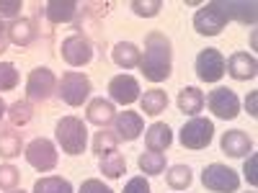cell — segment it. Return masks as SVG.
<instances>
[{
  "mask_svg": "<svg viewBox=\"0 0 258 193\" xmlns=\"http://www.w3.org/2000/svg\"><path fill=\"white\" fill-rule=\"evenodd\" d=\"M214 139V124L204 116H194L188 119L181 132H178V142L183 149H191V152H199V149H207Z\"/></svg>",
  "mask_w": 258,
  "mask_h": 193,
  "instance_id": "5b68a950",
  "label": "cell"
},
{
  "mask_svg": "<svg viewBox=\"0 0 258 193\" xmlns=\"http://www.w3.org/2000/svg\"><path fill=\"white\" fill-rule=\"evenodd\" d=\"M57 93V75L49 67H34L26 77V101L44 103Z\"/></svg>",
  "mask_w": 258,
  "mask_h": 193,
  "instance_id": "ba28073f",
  "label": "cell"
},
{
  "mask_svg": "<svg viewBox=\"0 0 258 193\" xmlns=\"http://www.w3.org/2000/svg\"><path fill=\"white\" fill-rule=\"evenodd\" d=\"M91 90H93L91 77L85 75V72L70 70V72H64V75L57 80V93H54V95H57L62 103H68V106H73V109H78V106L88 103Z\"/></svg>",
  "mask_w": 258,
  "mask_h": 193,
  "instance_id": "3957f363",
  "label": "cell"
},
{
  "mask_svg": "<svg viewBox=\"0 0 258 193\" xmlns=\"http://www.w3.org/2000/svg\"><path fill=\"white\" fill-rule=\"evenodd\" d=\"M36 36H39V29H36V24L31 18H16V21L8 24V41L16 44V47H21V49L31 47L36 41Z\"/></svg>",
  "mask_w": 258,
  "mask_h": 193,
  "instance_id": "ac0fdd59",
  "label": "cell"
},
{
  "mask_svg": "<svg viewBox=\"0 0 258 193\" xmlns=\"http://www.w3.org/2000/svg\"><path fill=\"white\" fill-rule=\"evenodd\" d=\"M78 3L75 0H49V3L44 6V16H47V21L49 24H68V21H73L75 18V13H78Z\"/></svg>",
  "mask_w": 258,
  "mask_h": 193,
  "instance_id": "44dd1931",
  "label": "cell"
},
{
  "mask_svg": "<svg viewBox=\"0 0 258 193\" xmlns=\"http://www.w3.org/2000/svg\"><path fill=\"white\" fill-rule=\"evenodd\" d=\"M119 149V137L114 132H109V129H101V132H96L93 137V152L98 157L103 155H109V152H116Z\"/></svg>",
  "mask_w": 258,
  "mask_h": 193,
  "instance_id": "f1b7e54d",
  "label": "cell"
},
{
  "mask_svg": "<svg viewBox=\"0 0 258 193\" xmlns=\"http://www.w3.org/2000/svg\"><path fill=\"white\" fill-rule=\"evenodd\" d=\"M173 144V132L165 121H153L145 129V147L147 152H165Z\"/></svg>",
  "mask_w": 258,
  "mask_h": 193,
  "instance_id": "2e32d148",
  "label": "cell"
},
{
  "mask_svg": "<svg viewBox=\"0 0 258 193\" xmlns=\"http://www.w3.org/2000/svg\"><path fill=\"white\" fill-rule=\"evenodd\" d=\"M6 116H8V121L13 126H26L34 119V109H31L29 101H16V103L8 106V114Z\"/></svg>",
  "mask_w": 258,
  "mask_h": 193,
  "instance_id": "f546056e",
  "label": "cell"
},
{
  "mask_svg": "<svg viewBox=\"0 0 258 193\" xmlns=\"http://www.w3.org/2000/svg\"><path fill=\"white\" fill-rule=\"evenodd\" d=\"M227 24H230V18L225 13L222 0H209L194 16V31L199 36H220Z\"/></svg>",
  "mask_w": 258,
  "mask_h": 193,
  "instance_id": "277c9868",
  "label": "cell"
},
{
  "mask_svg": "<svg viewBox=\"0 0 258 193\" xmlns=\"http://www.w3.org/2000/svg\"><path fill=\"white\" fill-rule=\"evenodd\" d=\"M140 72L147 82H163L173 72V44L160 31H150L145 36V52L140 57Z\"/></svg>",
  "mask_w": 258,
  "mask_h": 193,
  "instance_id": "6da1fadb",
  "label": "cell"
},
{
  "mask_svg": "<svg viewBox=\"0 0 258 193\" xmlns=\"http://www.w3.org/2000/svg\"><path fill=\"white\" fill-rule=\"evenodd\" d=\"M8 193H26V190H18V188H16V190H8Z\"/></svg>",
  "mask_w": 258,
  "mask_h": 193,
  "instance_id": "60d3db41",
  "label": "cell"
},
{
  "mask_svg": "<svg viewBox=\"0 0 258 193\" xmlns=\"http://www.w3.org/2000/svg\"><path fill=\"white\" fill-rule=\"evenodd\" d=\"M21 8H24V3L21 0H0V18H11V21H16L18 16H21Z\"/></svg>",
  "mask_w": 258,
  "mask_h": 193,
  "instance_id": "e575fe53",
  "label": "cell"
},
{
  "mask_svg": "<svg viewBox=\"0 0 258 193\" xmlns=\"http://www.w3.org/2000/svg\"><path fill=\"white\" fill-rule=\"evenodd\" d=\"M18 70H16V64L13 62H0V93H6V90H13L16 85H18Z\"/></svg>",
  "mask_w": 258,
  "mask_h": 193,
  "instance_id": "d6a6232c",
  "label": "cell"
},
{
  "mask_svg": "<svg viewBox=\"0 0 258 193\" xmlns=\"http://www.w3.org/2000/svg\"><path fill=\"white\" fill-rule=\"evenodd\" d=\"M6 114H8V106H6V101H3V98H0V121L6 119Z\"/></svg>",
  "mask_w": 258,
  "mask_h": 193,
  "instance_id": "ab89813d",
  "label": "cell"
},
{
  "mask_svg": "<svg viewBox=\"0 0 258 193\" xmlns=\"http://www.w3.org/2000/svg\"><path fill=\"white\" fill-rule=\"evenodd\" d=\"M194 72L202 82H220L225 77V57L220 49L207 47L194 59Z\"/></svg>",
  "mask_w": 258,
  "mask_h": 193,
  "instance_id": "30bf717a",
  "label": "cell"
},
{
  "mask_svg": "<svg viewBox=\"0 0 258 193\" xmlns=\"http://www.w3.org/2000/svg\"><path fill=\"white\" fill-rule=\"evenodd\" d=\"M21 152H24V139H21V134L16 132L13 126L0 129V157H3V160H13Z\"/></svg>",
  "mask_w": 258,
  "mask_h": 193,
  "instance_id": "cb8c5ba5",
  "label": "cell"
},
{
  "mask_svg": "<svg viewBox=\"0 0 258 193\" xmlns=\"http://www.w3.org/2000/svg\"><path fill=\"white\" fill-rule=\"evenodd\" d=\"M24 157H26V162H29L34 170H39V173H49V170H54L57 162H59V155H57L54 142H52V139H44V137L31 139V142L24 147Z\"/></svg>",
  "mask_w": 258,
  "mask_h": 193,
  "instance_id": "52a82bcc",
  "label": "cell"
},
{
  "mask_svg": "<svg viewBox=\"0 0 258 193\" xmlns=\"http://www.w3.org/2000/svg\"><path fill=\"white\" fill-rule=\"evenodd\" d=\"M250 193H255V190H250Z\"/></svg>",
  "mask_w": 258,
  "mask_h": 193,
  "instance_id": "b9f144b4",
  "label": "cell"
},
{
  "mask_svg": "<svg viewBox=\"0 0 258 193\" xmlns=\"http://www.w3.org/2000/svg\"><path fill=\"white\" fill-rule=\"evenodd\" d=\"M98 170L103 173V178L119 180V178H124V173H126V160H124V155L116 149V152H109V155L98 157Z\"/></svg>",
  "mask_w": 258,
  "mask_h": 193,
  "instance_id": "d4e9b609",
  "label": "cell"
},
{
  "mask_svg": "<svg viewBox=\"0 0 258 193\" xmlns=\"http://www.w3.org/2000/svg\"><path fill=\"white\" fill-rule=\"evenodd\" d=\"M140 109L145 111V116H158L168 109V93L160 88H150L140 95Z\"/></svg>",
  "mask_w": 258,
  "mask_h": 193,
  "instance_id": "603a6c76",
  "label": "cell"
},
{
  "mask_svg": "<svg viewBox=\"0 0 258 193\" xmlns=\"http://www.w3.org/2000/svg\"><path fill=\"white\" fill-rule=\"evenodd\" d=\"M78 193H116V190L109 188V185H106L103 180H98V178H88V180L80 183Z\"/></svg>",
  "mask_w": 258,
  "mask_h": 193,
  "instance_id": "836d02e7",
  "label": "cell"
},
{
  "mask_svg": "<svg viewBox=\"0 0 258 193\" xmlns=\"http://www.w3.org/2000/svg\"><path fill=\"white\" fill-rule=\"evenodd\" d=\"M21 183V170L11 162H3L0 165V190L8 193V190H16Z\"/></svg>",
  "mask_w": 258,
  "mask_h": 193,
  "instance_id": "4dcf8cb0",
  "label": "cell"
},
{
  "mask_svg": "<svg viewBox=\"0 0 258 193\" xmlns=\"http://www.w3.org/2000/svg\"><path fill=\"white\" fill-rule=\"evenodd\" d=\"M59 54L70 67H85V64H91V59H93V41L85 34H73L68 39H62Z\"/></svg>",
  "mask_w": 258,
  "mask_h": 193,
  "instance_id": "8fae6325",
  "label": "cell"
},
{
  "mask_svg": "<svg viewBox=\"0 0 258 193\" xmlns=\"http://www.w3.org/2000/svg\"><path fill=\"white\" fill-rule=\"evenodd\" d=\"M129 8H132V13L140 16V18H155L163 8V0H132Z\"/></svg>",
  "mask_w": 258,
  "mask_h": 193,
  "instance_id": "1f68e13d",
  "label": "cell"
},
{
  "mask_svg": "<svg viewBox=\"0 0 258 193\" xmlns=\"http://www.w3.org/2000/svg\"><path fill=\"white\" fill-rule=\"evenodd\" d=\"M137 167L145 175H163L165 173V155L163 152H142L137 157Z\"/></svg>",
  "mask_w": 258,
  "mask_h": 193,
  "instance_id": "4316f807",
  "label": "cell"
},
{
  "mask_svg": "<svg viewBox=\"0 0 258 193\" xmlns=\"http://www.w3.org/2000/svg\"><path fill=\"white\" fill-rule=\"evenodd\" d=\"M176 103H178V111L183 116H191L194 119V116H199V111L204 109V93L197 88V85H186V88L178 90Z\"/></svg>",
  "mask_w": 258,
  "mask_h": 193,
  "instance_id": "d6986e66",
  "label": "cell"
},
{
  "mask_svg": "<svg viewBox=\"0 0 258 193\" xmlns=\"http://www.w3.org/2000/svg\"><path fill=\"white\" fill-rule=\"evenodd\" d=\"M140 57H142V49L135 44V41H119V44L111 49V59L121 70L140 67Z\"/></svg>",
  "mask_w": 258,
  "mask_h": 193,
  "instance_id": "ffe728a7",
  "label": "cell"
},
{
  "mask_svg": "<svg viewBox=\"0 0 258 193\" xmlns=\"http://www.w3.org/2000/svg\"><path fill=\"white\" fill-rule=\"evenodd\" d=\"M31 193H75L73 183L68 178H59V175H47V178H39L34 183Z\"/></svg>",
  "mask_w": 258,
  "mask_h": 193,
  "instance_id": "484cf974",
  "label": "cell"
},
{
  "mask_svg": "<svg viewBox=\"0 0 258 193\" xmlns=\"http://www.w3.org/2000/svg\"><path fill=\"white\" fill-rule=\"evenodd\" d=\"M8 44H11V41H8V26H6V21L0 18V54L8 49Z\"/></svg>",
  "mask_w": 258,
  "mask_h": 193,
  "instance_id": "f35d334b",
  "label": "cell"
},
{
  "mask_svg": "<svg viewBox=\"0 0 258 193\" xmlns=\"http://www.w3.org/2000/svg\"><path fill=\"white\" fill-rule=\"evenodd\" d=\"M225 3V13H227V18H232V21H238V24H243V26H253L255 24V16H258V6L253 3H245V0H222Z\"/></svg>",
  "mask_w": 258,
  "mask_h": 193,
  "instance_id": "7402d4cb",
  "label": "cell"
},
{
  "mask_svg": "<svg viewBox=\"0 0 258 193\" xmlns=\"http://www.w3.org/2000/svg\"><path fill=\"white\" fill-rule=\"evenodd\" d=\"M116 119V106L109 98H91L88 109H85V121L106 129V124H114Z\"/></svg>",
  "mask_w": 258,
  "mask_h": 193,
  "instance_id": "e0dca14e",
  "label": "cell"
},
{
  "mask_svg": "<svg viewBox=\"0 0 258 193\" xmlns=\"http://www.w3.org/2000/svg\"><path fill=\"white\" fill-rule=\"evenodd\" d=\"M220 147H222V152L227 157H248V155H253V142L243 129H230V132H225L222 139H220Z\"/></svg>",
  "mask_w": 258,
  "mask_h": 193,
  "instance_id": "9a60e30c",
  "label": "cell"
},
{
  "mask_svg": "<svg viewBox=\"0 0 258 193\" xmlns=\"http://www.w3.org/2000/svg\"><path fill=\"white\" fill-rule=\"evenodd\" d=\"M204 103H207V109L222 119V121H232V119H238L240 116V98L235 95L230 88H214L204 95Z\"/></svg>",
  "mask_w": 258,
  "mask_h": 193,
  "instance_id": "9c48e42d",
  "label": "cell"
},
{
  "mask_svg": "<svg viewBox=\"0 0 258 193\" xmlns=\"http://www.w3.org/2000/svg\"><path fill=\"white\" fill-rule=\"evenodd\" d=\"M255 165H258V157L255 155H248L245 157V165H243V175H245V180L255 188L258 185V175H255Z\"/></svg>",
  "mask_w": 258,
  "mask_h": 193,
  "instance_id": "8d00e7d4",
  "label": "cell"
},
{
  "mask_svg": "<svg viewBox=\"0 0 258 193\" xmlns=\"http://www.w3.org/2000/svg\"><path fill=\"white\" fill-rule=\"evenodd\" d=\"M202 185L212 193H238L240 175L222 162H209L202 170Z\"/></svg>",
  "mask_w": 258,
  "mask_h": 193,
  "instance_id": "8992f818",
  "label": "cell"
},
{
  "mask_svg": "<svg viewBox=\"0 0 258 193\" xmlns=\"http://www.w3.org/2000/svg\"><path fill=\"white\" fill-rule=\"evenodd\" d=\"M121 193H153V188H150V183H147L145 175H135V178L126 180V185H124Z\"/></svg>",
  "mask_w": 258,
  "mask_h": 193,
  "instance_id": "d590c367",
  "label": "cell"
},
{
  "mask_svg": "<svg viewBox=\"0 0 258 193\" xmlns=\"http://www.w3.org/2000/svg\"><path fill=\"white\" fill-rule=\"evenodd\" d=\"M54 139L64 155L78 157L88 147V126L78 116H62L57 121V129H54Z\"/></svg>",
  "mask_w": 258,
  "mask_h": 193,
  "instance_id": "7a4b0ae2",
  "label": "cell"
},
{
  "mask_svg": "<svg viewBox=\"0 0 258 193\" xmlns=\"http://www.w3.org/2000/svg\"><path fill=\"white\" fill-rule=\"evenodd\" d=\"M114 134L119 137V142H135L145 134V119L137 111H119L114 119Z\"/></svg>",
  "mask_w": 258,
  "mask_h": 193,
  "instance_id": "4fadbf2b",
  "label": "cell"
},
{
  "mask_svg": "<svg viewBox=\"0 0 258 193\" xmlns=\"http://www.w3.org/2000/svg\"><path fill=\"white\" fill-rule=\"evenodd\" d=\"M191 180H194V175H191L188 165H173V167L165 170V183L173 190H186L191 185Z\"/></svg>",
  "mask_w": 258,
  "mask_h": 193,
  "instance_id": "83f0119b",
  "label": "cell"
},
{
  "mask_svg": "<svg viewBox=\"0 0 258 193\" xmlns=\"http://www.w3.org/2000/svg\"><path fill=\"white\" fill-rule=\"evenodd\" d=\"M225 75H230L232 80H253L258 75V62L248 52H235L230 54V59H225Z\"/></svg>",
  "mask_w": 258,
  "mask_h": 193,
  "instance_id": "5bb4252c",
  "label": "cell"
},
{
  "mask_svg": "<svg viewBox=\"0 0 258 193\" xmlns=\"http://www.w3.org/2000/svg\"><path fill=\"white\" fill-rule=\"evenodd\" d=\"M245 109H248V116H253V119L258 116V93L255 90L245 98Z\"/></svg>",
  "mask_w": 258,
  "mask_h": 193,
  "instance_id": "74e56055",
  "label": "cell"
},
{
  "mask_svg": "<svg viewBox=\"0 0 258 193\" xmlns=\"http://www.w3.org/2000/svg\"><path fill=\"white\" fill-rule=\"evenodd\" d=\"M140 80L132 77V75H114L109 80V101L111 103H119V106H132L135 101H140Z\"/></svg>",
  "mask_w": 258,
  "mask_h": 193,
  "instance_id": "7c38bea8",
  "label": "cell"
}]
</instances>
